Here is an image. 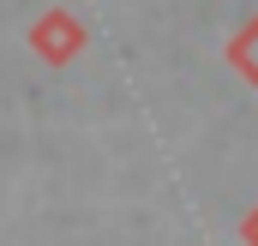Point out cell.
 <instances>
[{"label": "cell", "mask_w": 258, "mask_h": 246, "mask_svg": "<svg viewBox=\"0 0 258 246\" xmlns=\"http://www.w3.org/2000/svg\"><path fill=\"white\" fill-rule=\"evenodd\" d=\"M228 60H234V66H240V72L258 84V18L240 30V36H234V42H228Z\"/></svg>", "instance_id": "cell-1"}, {"label": "cell", "mask_w": 258, "mask_h": 246, "mask_svg": "<svg viewBox=\"0 0 258 246\" xmlns=\"http://www.w3.org/2000/svg\"><path fill=\"white\" fill-rule=\"evenodd\" d=\"M240 240H246V246H258V210L246 216V222H240Z\"/></svg>", "instance_id": "cell-2"}]
</instances>
